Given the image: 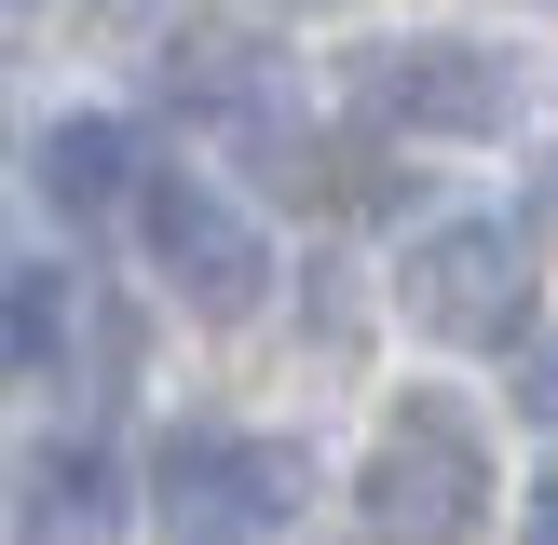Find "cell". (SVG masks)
Here are the masks:
<instances>
[{
    "label": "cell",
    "mask_w": 558,
    "mask_h": 545,
    "mask_svg": "<svg viewBox=\"0 0 558 545\" xmlns=\"http://www.w3.org/2000/svg\"><path fill=\"white\" fill-rule=\"evenodd\" d=\"M396 314L423 327V341H450V354L532 341V232H505V218H436L396 259Z\"/></svg>",
    "instance_id": "cell-1"
},
{
    "label": "cell",
    "mask_w": 558,
    "mask_h": 545,
    "mask_svg": "<svg viewBox=\"0 0 558 545\" xmlns=\"http://www.w3.org/2000/svg\"><path fill=\"white\" fill-rule=\"evenodd\" d=\"M314 491V450L300 436H178L150 463V518L178 545H272Z\"/></svg>",
    "instance_id": "cell-2"
},
{
    "label": "cell",
    "mask_w": 558,
    "mask_h": 545,
    "mask_svg": "<svg viewBox=\"0 0 558 545\" xmlns=\"http://www.w3.org/2000/svg\"><path fill=\"white\" fill-rule=\"evenodd\" d=\"M368 532L381 545H463L490 518V450H477V423L463 409H436V396H409L396 423L368 436Z\"/></svg>",
    "instance_id": "cell-3"
},
{
    "label": "cell",
    "mask_w": 558,
    "mask_h": 545,
    "mask_svg": "<svg viewBox=\"0 0 558 545\" xmlns=\"http://www.w3.org/2000/svg\"><path fill=\"white\" fill-rule=\"evenodd\" d=\"M354 96L409 136H505L518 123V55L477 41V27H409V41H381L354 69Z\"/></svg>",
    "instance_id": "cell-4"
},
{
    "label": "cell",
    "mask_w": 558,
    "mask_h": 545,
    "mask_svg": "<svg viewBox=\"0 0 558 545\" xmlns=\"http://www.w3.org/2000/svg\"><path fill=\"white\" fill-rule=\"evenodd\" d=\"M136 218H150V259H163V287L191 300V314H259V287H272V232L232 205V191H205V178H136Z\"/></svg>",
    "instance_id": "cell-5"
},
{
    "label": "cell",
    "mask_w": 558,
    "mask_h": 545,
    "mask_svg": "<svg viewBox=\"0 0 558 545\" xmlns=\"http://www.w3.org/2000/svg\"><path fill=\"white\" fill-rule=\"evenodd\" d=\"M41 191H54V218H109V205H136V123L69 109V123L41 136Z\"/></svg>",
    "instance_id": "cell-6"
},
{
    "label": "cell",
    "mask_w": 558,
    "mask_h": 545,
    "mask_svg": "<svg viewBox=\"0 0 558 545\" xmlns=\"http://www.w3.org/2000/svg\"><path fill=\"white\" fill-rule=\"evenodd\" d=\"M109 518H123V505H109V463L96 450H41V463H27V532H41V545H96Z\"/></svg>",
    "instance_id": "cell-7"
},
{
    "label": "cell",
    "mask_w": 558,
    "mask_h": 545,
    "mask_svg": "<svg viewBox=\"0 0 558 545\" xmlns=\"http://www.w3.org/2000/svg\"><path fill=\"white\" fill-rule=\"evenodd\" d=\"M518 409L558 423V341H518Z\"/></svg>",
    "instance_id": "cell-8"
},
{
    "label": "cell",
    "mask_w": 558,
    "mask_h": 545,
    "mask_svg": "<svg viewBox=\"0 0 558 545\" xmlns=\"http://www.w3.org/2000/svg\"><path fill=\"white\" fill-rule=\"evenodd\" d=\"M0 368H27V272H0Z\"/></svg>",
    "instance_id": "cell-9"
},
{
    "label": "cell",
    "mask_w": 558,
    "mask_h": 545,
    "mask_svg": "<svg viewBox=\"0 0 558 545\" xmlns=\"http://www.w3.org/2000/svg\"><path fill=\"white\" fill-rule=\"evenodd\" d=\"M532 545H558V463L532 477Z\"/></svg>",
    "instance_id": "cell-10"
},
{
    "label": "cell",
    "mask_w": 558,
    "mask_h": 545,
    "mask_svg": "<svg viewBox=\"0 0 558 545\" xmlns=\"http://www.w3.org/2000/svg\"><path fill=\"white\" fill-rule=\"evenodd\" d=\"M287 14H341V0H287Z\"/></svg>",
    "instance_id": "cell-11"
}]
</instances>
